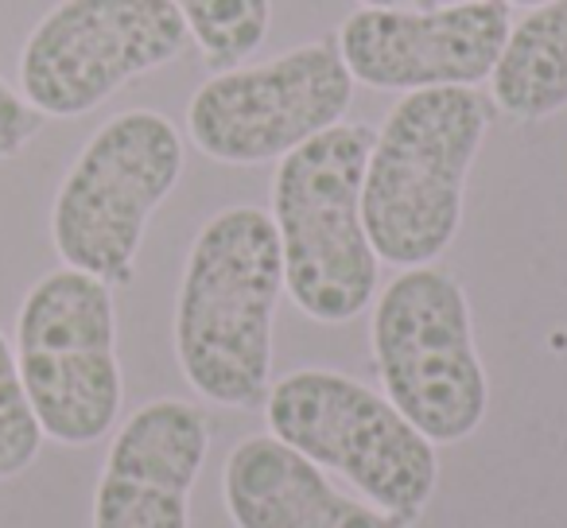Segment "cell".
<instances>
[{
  "instance_id": "2",
  "label": "cell",
  "mask_w": 567,
  "mask_h": 528,
  "mask_svg": "<svg viewBox=\"0 0 567 528\" xmlns=\"http://www.w3.org/2000/svg\"><path fill=\"white\" fill-rule=\"evenodd\" d=\"M486 128L489 110L471 86L412 90L389 110L362 179V226L378 260L420 269L447 252Z\"/></svg>"
},
{
  "instance_id": "9",
  "label": "cell",
  "mask_w": 567,
  "mask_h": 528,
  "mask_svg": "<svg viewBox=\"0 0 567 528\" xmlns=\"http://www.w3.org/2000/svg\"><path fill=\"white\" fill-rule=\"evenodd\" d=\"M350 102L354 74L339 51V35H323L268 63L229 66L206 79L187 105V133L203 156L252 167L284 159L342 125Z\"/></svg>"
},
{
  "instance_id": "4",
  "label": "cell",
  "mask_w": 567,
  "mask_h": 528,
  "mask_svg": "<svg viewBox=\"0 0 567 528\" xmlns=\"http://www.w3.org/2000/svg\"><path fill=\"white\" fill-rule=\"evenodd\" d=\"M268 432L323 470H334L362 501L416 525L440 482L435 443L424 439L385 393L339 370H296L265 396Z\"/></svg>"
},
{
  "instance_id": "16",
  "label": "cell",
  "mask_w": 567,
  "mask_h": 528,
  "mask_svg": "<svg viewBox=\"0 0 567 528\" xmlns=\"http://www.w3.org/2000/svg\"><path fill=\"white\" fill-rule=\"evenodd\" d=\"M43 113L28 105V97L20 90H12L0 74V159H12L40 136Z\"/></svg>"
},
{
  "instance_id": "6",
  "label": "cell",
  "mask_w": 567,
  "mask_h": 528,
  "mask_svg": "<svg viewBox=\"0 0 567 528\" xmlns=\"http://www.w3.org/2000/svg\"><path fill=\"white\" fill-rule=\"evenodd\" d=\"M370 342L389 404L424 439L463 443L478 432L489 381L474 346L471 303L451 272L420 265L385 284Z\"/></svg>"
},
{
  "instance_id": "14",
  "label": "cell",
  "mask_w": 567,
  "mask_h": 528,
  "mask_svg": "<svg viewBox=\"0 0 567 528\" xmlns=\"http://www.w3.org/2000/svg\"><path fill=\"white\" fill-rule=\"evenodd\" d=\"M214 71L241 66L265 43L272 0H172Z\"/></svg>"
},
{
  "instance_id": "8",
  "label": "cell",
  "mask_w": 567,
  "mask_h": 528,
  "mask_svg": "<svg viewBox=\"0 0 567 528\" xmlns=\"http://www.w3.org/2000/svg\"><path fill=\"white\" fill-rule=\"evenodd\" d=\"M187 43L172 0H59L20 48V94L43 117H86Z\"/></svg>"
},
{
  "instance_id": "18",
  "label": "cell",
  "mask_w": 567,
  "mask_h": 528,
  "mask_svg": "<svg viewBox=\"0 0 567 528\" xmlns=\"http://www.w3.org/2000/svg\"><path fill=\"white\" fill-rule=\"evenodd\" d=\"M365 9H404L409 0H362Z\"/></svg>"
},
{
  "instance_id": "5",
  "label": "cell",
  "mask_w": 567,
  "mask_h": 528,
  "mask_svg": "<svg viewBox=\"0 0 567 528\" xmlns=\"http://www.w3.org/2000/svg\"><path fill=\"white\" fill-rule=\"evenodd\" d=\"M183 136L164 113L125 110L74 156L51 203V245L66 269L128 284L148 218L183 175Z\"/></svg>"
},
{
  "instance_id": "15",
  "label": "cell",
  "mask_w": 567,
  "mask_h": 528,
  "mask_svg": "<svg viewBox=\"0 0 567 528\" xmlns=\"http://www.w3.org/2000/svg\"><path fill=\"white\" fill-rule=\"evenodd\" d=\"M43 432L20 381L17 350L0 331V482L20 478L40 458Z\"/></svg>"
},
{
  "instance_id": "17",
  "label": "cell",
  "mask_w": 567,
  "mask_h": 528,
  "mask_svg": "<svg viewBox=\"0 0 567 528\" xmlns=\"http://www.w3.org/2000/svg\"><path fill=\"white\" fill-rule=\"evenodd\" d=\"M420 9H443V4H533V9H540V4H548V0H416Z\"/></svg>"
},
{
  "instance_id": "3",
  "label": "cell",
  "mask_w": 567,
  "mask_h": 528,
  "mask_svg": "<svg viewBox=\"0 0 567 528\" xmlns=\"http://www.w3.org/2000/svg\"><path fill=\"white\" fill-rule=\"evenodd\" d=\"M378 128L334 125L280 159L272 221L284 288L316 323H350L378 296V252L362 226V179Z\"/></svg>"
},
{
  "instance_id": "1",
  "label": "cell",
  "mask_w": 567,
  "mask_h": 528,
  "mask_svg": "<svg viewBox=\"0 0 567 528\" xmlns=\"http://www.w3.org/2000/svg\"><path fill=\"white\" fill-rule=\"evenodd\" d=\"M284 296V252L272 214L218 210L187 252L175 296V358L198 396L257 408L272 373V319Z\"/></svg>"
},
{
  "instance_id": "10",
  "label": "cell",
  "mask_w": 567,
  "mask_h": 528,
  "mask_svg": "<svg viewBox=\"0 0 567 528\" xmlns=\"http://www.w3.org/2000/svg\"><path fill=\"white\" fill-rule=\"evenodd\" d=\"M505 4L443 9H358L342 20L339 51L354 82L373 90L478 86L494 74L509 43Z\"/></svg>"
},
{
  "instance_id": "13",
  "label": "cell",
  "mask_w": 567,
  "mask_h": 528,
  "mask_svg": "<svg viewBox=\"0 0 567 528\" xmlns=\"http://www.w3.org/2000/svg\"><path fill=\"white\" fill-rule=\"evenodd\" d=\"M489 90L513 121H544L567 110V0H548L513 24Z\"/></svg>"
},
{
  "instance_id": "7",
  "label": "cell",
  "mask_w": 567,
  "mask_h": 528,
  "mask_svg": "<svg viewBox=\"0 0 567 528\" xmlns=\"http://www.w3.org/2000/svg\"><path fill=\"white\" fill-rule=\"evenodd\" d=\"M12 350L43 439L90 447L117 427L125 381L105 280L66 265L40 277L20 303Z\"/></svg>"
},
{
  "instance_id": "12",
  "label": "cell",
  "mask_w": 567,
  "mask_h": 528,
  "mask_svg": "<svg viewBox=\"0 0 567 528\" xmlns=\"http://www.w3.org/2000/svg\"><path fill=\"white\" fill-rule=\"evenodd\" d=\"M221 501L234 528H412L327 482L323 466L276 435H245L221 466Z\"/></svg>"
},
{
  "instance_id": "11",
  "label": "cell",
  "mask_w": 567,
  "mask_h": 528,
  "mask_svg": "<svg viewBox=\"0 0 567 528\" xmlns=\"http://www.w3.org/2000/svg\"><path fill=\"white\" fill-rule=\"evenodd\" d=\"M210 451V420L187 401H152L113 435L94 489V528H190V489Z\"/></svg>"
}]
</instances>
